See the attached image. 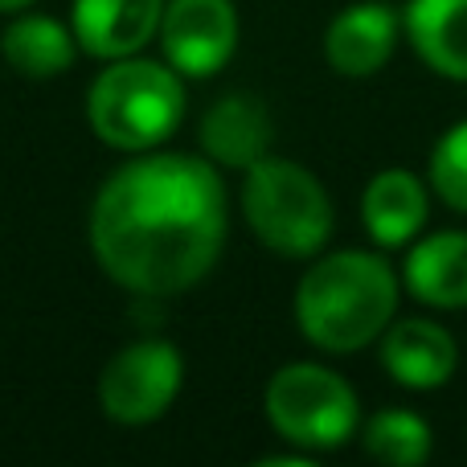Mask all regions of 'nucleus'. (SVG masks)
Instances as JSON below:
<instances>
[{
	"label": "nucleus",
	"instance_id": "nucleus-12",
	"mask_svg": "<svg viewBox=\"0 0 467 467\" xmlns=\"http://www.w3.org/2000/svg\"><path fill=\"white\" fill-rule=\"evenodd\" d=\"M431 218V189L410 169H386L365 185L361 222L369 238L386 250H406Z\"/></svg>",
	"mask_w": 467,
	"mask_h": 467
},
{
	"label": "nucleus",
	"instance_id": "nucleus-18",
	"mask_svg": "<svg viewBox=\"0 0 467 467\" xmlns=\"http://www.w3.org/2000/svg\"><path fill=\"white\" fill-rule=\"evenodd\" d=\"M33 0H0V13H21V8H29Z\"/></svg>",
	"mask_w": 467,
	"mask_h": 467
},
{
	"label": "nucleus",
	"instance_id": "nucleus-1",
	"mask_svg": "<svg viewBox=\"0 0 467 467\" xmlns=\"http://www.w3.org/2000/svg\"><path fill=\"white\" fill-rule=\"evenodd\" d=\"M90 246L128 291H189L226 246V185L210 161L181 152L123 164L95 197Z\"/></svg>",
	"mask_w": 467,
	"mask_h": 467
},
{
	"label": "nucleus",
	"instance_id": "nucleus-2",
	"mask_svg": "<svg viewBox=\"0 0 467 467\" xmlns=\"http://www.w3.org/2000/svg\"><path fill=\"white\" fill-rule=\"evenodd\" d=\"M402 279L381 254L337 250L296 287V324L324 353H357L394 324Z\"/></svg>",
	"mask_w": 467,
	"mask_h": 467
},
{
	"label": "nucleus",
	"instance_id": "nucleus-15",
	"mask_svg": "<svg viewBox=\"0 0 467 467\" xmlns=\"http://www.w3.org/2000/svg\"><path fill=\"white\" fill-rule=\"evenodd\" d=\"M74 46H78L74 29L57 25L54 16H21L0 37L5 62L25 78H54V74L70 70Z\"/></svg>",
	"mask_w": 467,
	"mask_h": 467
},
{
	"label": "nucleus",
	"instance_id": "nucleus-11",
	"mask_svg": "<svg viewBox=\"0 0 467 467\" xmlns=\"http://www.w3.org/2000/svg\"><path fill=\"white\" fill-rule=\"evenodd\" d=\"M402 283L419 304L435 312L467 307V230H439L414 238L406 250Z\"/></svg>",
	"mask_w": 467,
	"mask_h": 467
},
{
	"label": "nucleus",
	"instance_id": "nucleus-8",
	"mask_svg": "<svg viewBox=\"0 0 467 467\" xmlns=\"http://www.w3.org/2000/svg\"><path fill=\"white\" fill-rule=\"evenodd\" d=\"M402 37V13L386 0H361L332 16L324 33V57L345 78H369L394 57Z\"/></svg>",
	"mask_w": 467,
	"mask_h": 467
},
{
	"label": "nucleus",
	"instance_id": "nucleus-10",
	"mask_svg": "<svg viewBox=\"0 0 467 467\" xmlns=\"http://www.w3.org/2000/svg\"><path fill=\"white\" fill-rule=\"evenodd\" d=\"M169 0H74V41L90 57H131L161 33Z\"/></svg>",
	"mask_w": 467,
	"mask_h": 467
},
{
	"label": "nucleus",
	"instance_id": "nucleus-14",
	"mask_svg": "<svg viewBox=\"0 0 467 467\" xmlns=\"http://www.w3.org/2000/svg\"><path fill=\"white\" fill-rule=\"evenodd\" d=\"M402 29L431 70L467 82V0H406Z\"/></svg>",
	"mask_w": 467,
	"mask_h": 467
},
{
	"label": "nucleus",
	"instance_id": "nucleus-16",
	"mask_svg": "<svg viewBox=\"0 0 467 467\" xmlns=\"http://www.w3.org/2000/svg\"><path fill=\"white\" fill-rule=\"evenodd\" d=\"M361 443L373 460L389 467H419L431 460V427L414 410H381L361 427Z\"/></svg>",
	"mask_w": 467,
	"mask_h": 467
},
{
	"label": "nucleus",
	"instance_id": "nucleus-6",
	"mask_svg": "<svg viewBox=\"0 0 467 467\" xmlns=\"http://www.w3.org/2000/svg\"><path fill=\"white\" fill-rule=\"evenodd\" d=\"M181 378H185V365L169 340H140L103 369L99 402L123 427H144L172 406Z\"/></svg>",
	"mask_w": 467,
	"mask_h": 467
},
{
	"label": "nucleus",
	"instance_id": "nucleus-3",
	"mask_svg": "<svg viewBox=\"0 0 467 467\" xmlns=\"http://www.w3.org/2000/svg\"><path fill=\"white\" fill-rule=\"evenodd\" d=\"M87 115L99 140L111 148L144 152L169 140L185 119V87L161 62L115 57L87 95Z\"/></svg>",
	"mask_w": 467,
	"mask_h": 467
},
{
	"label": "nucleus",
	"instance_id": "nucleus-7",
	"mask_svg": "<svg viewBox=\"0 0 467 467\" xmlns=\"http://www.w3.org/2000/svg\"><path fill=\"white\" fill-rule=\"evenodd\" d=\"M161 46L177 74L210 78L238 49V13L230 0H169L161 16Z\"/></svg>",
	"mask_w": 467,
	"mask_h": 467
},
{
	"label": "nucleus",
	"instance_id": "nucleus-5",
	"mask_svg": "<svg viewBox=\"0 0 467 467\" xmlns=\"http://www.w3.org/2000/svg\"><path fill=\"white\" fill-rule=\"evenodd\" d=\"M266 419L287 443L337 451L361 431V406L340 373L312 361L283 365L266 386Z\"/></svg>",
	"mask_w": 467,
	"mask_h": 467
},
{
	"label": "nucleus",
	"instance_id": "nucleus-9",
	"mask_svg": "<svg viewBox=\"0 0 467 467\" xmlns=\"http://www.w3.org/2000/svg\"><path fill=\"white\" fill-rule=\"evenodd\" d=\"M381 365L406 389H439L455 378L460 348L439 320L406 316L381 332Z\"/></svg>",
	"mask_w": 467,
	"mask_h": 467
},
{
	"label": "nucleus",
	"instance_id": "nucleus-4",
	"mask_svg": "<svg viewBox=\"0 0 467 467\" xmlns=\"http://www.w3.org/2000/svg\"><path fill=\"white\" fill-rule=\"evenodd\" d=\"M242 210L263 246L287 258H307L332 238V202L324 185L296 161L263 156L246 169Z\"/></svg>",
	"mask_w": 467,
	"mask_h": 467
},
{
	"label": "nucleus",
	"instance_id": "nucleus-17",
	"mask_svg": "<svg viewBox=\"0 0 467 467\" xmlns=\"http://www.w3.org/2000/svg\"><path fill=\"white\" fill-rule=\"evenodd\" d=\"M427 172L431 193H439V202L451 205L455 213H467V119L439 136Z\"/></svg>",
	"mask_w": 467,
	"mask_h": 467
},
{
	"label": "nucleus",
	"instance_id": "nucleus-13",
	"mask_svg": "<svg viewBox=\"0 0 467 467\" xmlns=\"http://www.w3.org/2000/svg\"><path fill=\"white\" fill-rule=\"evenodd\" d=\"M271 140L275 123L266 115L263 99L254 95L218 99L202 119V148L210 152V161L226 164V169H250L254 161H263Z\"/></svg>",
	"mask_w": 467,
	"mask_h": 467
}]
</instances>
